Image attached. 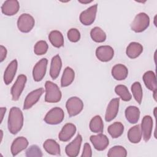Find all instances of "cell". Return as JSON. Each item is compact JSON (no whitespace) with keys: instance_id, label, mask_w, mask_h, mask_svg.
Wrapping results in <instances>:
<instances>
[{"instance_id":"6da1fadb","label":"cell","mask_w":157,"mask_h":157,"mask_svg":"<svg viewBox=\"0 0 157 157\" xmlns=\"http://www.w3.org/2000/svg\"><path fill=\"white\" fill-rule=\"evenodd\" d=\"M24 117L22 111L17 107H12L9 111L7 121L9 131L12 134H17L23 126Z\"/></svg>"},{"instance_id":"7a4b0ae2","label":"cell","mask_w":157,"mask_h":157,"mask_svg":"<svg viewBox=\"0 0 157 157\" xmlns=\"http://www.w3.org/2000/svg\"><path fill=\"white\" fill-rule=\"evenodd\" d=\"M45 101L49 103H56L61 99L62 94L58 86L51 81H46L45 83Z\"/></svg>"},{"instance_id":"3957f363","label":"cell","mask_w":157,"mask_h":157,"mask_svg":"<svg viewBox=\"0 0 157 157\" xmlns=\"http://www.w3.org/2000/svg\"><path fill=\"white\" fill-rule=\"evenodd\" d=\"M149 25L148 15L144 12H140L136 15L131 24V28L135 33H142L149 26Z\"/></svg>"},{"instance_id":"277c9868","label":"cell","mask_w":157,"mask_h":157,"mask_svg":"<svg viewBox=\"0 0 157 157\" xmlns=\"http://www.w3.org/2000/svg\"><path fill=\"white\" fill-rule=\"evenodd\" d=\"M64 118L63 110L58 107L50 109L45 115L44 120L48 124L55 125L61 123Z\"/></svg>"},{"instance_id":"5b68a950","label":"cell","mask_w":157,"mask_h":157,"mask_svg":"<svg viewBox=\"0 0 157 157\" xmlns=\"http://www.w3.org/2000/svg\"><path fill=\"white\" fill-rule=\"evenodd\" d=\"M66 108L69 117H74L79 114L83 109V102L79 98L72 96L66 102Z\"/></svg>"},{"instance_id":"8992f818","label":"cell","mask_w":157,"mask_h":157,"mask_svg":"<svg viewBox=\"0 0 157 157\" xmlns=\"http://www.w3.org/2000/svg\"><path fill=\"white\" fill-rule=\"evenodd\" d=\"M35 20L33 16L29 13H22L17 20V27L18 29L24 33L30 32L34 28Z\"/></svg>"},{"instance_id":"52a82bcc","label":"cell","mask_w":157,"mask_h":157,"mask_svg":"<svg viewBox=\"0 0 157 157\" xmlns=\"http://www.w3.org/2000/svg\"><path fill=\"white\" fill-rule=\"evenodd\" d=\"M27 81V77L24 74H20L18 76L15 82L11 87L10 93L13 101H18L21 96Z\"/></svg>"},{"instance_id":"ba28073f","label":"cell","mask_w":157,"mask_h":157,"mask_svg":"<svg viewBox=\"0 0 157 157\" xmlns=\"http://www.w3.org/2000/svg\"><path fill=\"white\" fill-rule=\"evenodd\" d=\"M98 10V4H95L81 12L79 16L80 22L85 26L91 25L95 20Z\"/></svg>"},{"instance_id":"9c48e42d","label":"cell","mask_w":157,"mask_h":157,"mask_svg":"<svg viewBox=\"0 0 157 157\" xmlns=\"http://www.w3.org/2000/svg\"><path fill=\"white\" fill-rule=\"evenodd\" d=\"M48 60L47 58H42L34 66L33 69V79L36 82L41 81L45 75Z\"/></svg>"},{"instance_id":"30bf717a","label":"cell","mask_w":157,"mask_h":157,"mask_svg":"<svg viewBox=\"0 0 157 157\" xmlns=\"http://www.w3.org/2000/svg\"><path fill=\"white\" fill-rule=\"evenodd\" d=\"M96 56L99 61L102 62H108L113 58L114 50L111 46L101 45L97 47L96 50Z\"/></svg>"},{"instance_id":"8fae6325","label":"cell","mask_w":157,"mask_h":157,"mask_svg":"<svg viewBox=\"0 0 157 157\" xmlns=\"http://www.w3.org/2000/svg\"><path fill=\"white\" fill-rule=\"evenodd\" d=\"M44 93V88H39L30 92L24 101L23 109L28 110L31 109L39 100L40 96Z\"/></svg>"},{"instance_id":"7c38bea8","label":"cell","mask_w":157,"mask_h":157,"mask_svg":"<svg viewBox=\"0 0 157 157\" xmlns=\"http://www.w3.org/2000/svg\"><path fill=\"white\" fill-rule=\"evenodd\" d=\"M82 142V137L80 134H78L76 137L69 144H68L65 148V152L68 156L75 157L77 156Z\"/></svg>"},{"instance_id":"4fadbf2b","label":"cell","mask_w":157,"mask_h":157,"mask_svg":"<svg viewBox=\"0 0 157 157\" xmlns=\"http://www.w3.org/2000/svg\"><path fill=\"white\" fill-rule=\"evenodd\" d=\"M90 140L94 148L98 151L104 150L109 144V140L108 137L102 133L91 136Z\"/></svg>"},{"instance_id":"5bb4252c","label":"cell","mask_w":157,"mask_h":157,"mask_svg":"<svg viewBox=\"0 0 157 157\" xmlns=\"http://www.w3.org/2000/svg\"><path fill=\"white\" fill-rule=\"evenodd\" d=\"M140 126L142 136L144 141L148 142L151 136L153 129V119L151 117L150 115L144 116Z\"/></svg>"},{"instance_id":"9a60e30c","label":"cell","mask_w":157,"mask_h":157,"mask_svg":"<svg viewBox=\"0 0 157 157\" xmlns=\"http://www.w3.org/2000/svg\"><path fill=\"white\" fill-rule=\"evenodd\" d=\"M119 104L120 98H113L109 102L105 114V120L107 122L111 121L117 117L119 110Z\"/></svg>"},{"instance_id":"2e32d148","label":"cell","mask_w":157,"mask_h":157,"mask_svg":"<svg viewBox=\"0 0 157 157\" xmlns=\"http://www.w3.org/2000/svg\"><path fill=\"white\" fill-rule=\"evenodd\" d=\"M76 126L73 123H68L63 126L58 134V138L60 141L67 142L76 132Z\"/></svg>"},{"instance_id":"e0dca14e","label":"cell","mask_w":157,"mask_h":157,"mask_svg":"<svg viewBox=\"0 0 157 157\" xmlns=\"http://www.w3.org/2000/svg\"><path fill=\"white\" fill-rule=\"evenodd\" d=\"M20 9V4L17 0H7L1 6L2 13L7 16H12L16 14Z\"/></svg>"},{"instance_id":"ac0fdd59","label":"cell","mask_w":157,"mask_h":157,"mask_svg":"<svg viewBox=\"0 0 157 157\" xmlns=\"http://www.w3.org/2000/svg\"><path fill=\"white\" fill-rule=\"evenodd\" d=\"M29 142L26 138L21 136L15 139L11 145L10 150L13 156L17 155L21 151L26 149L28 146Z\"/></svg>"},{"instance_id":"d6986e66","label":"cell","mask_w":157,"mask_h":157,"mask_svg":"<svg viewBox=\"0 0 157 157\" xmlns=\"http://www.w3.org/2000/svg\"><path fill=\"white\" fill-rule=\"evenodd\" d=\"M18 67V62L17 59L12 60L6 67L4 74V82L6 85H8L14 78Z\"/></svg>"},{"instance_id":"ffe728a7","label":"cell","mask_w":157,"mask_h":157,"mask_svg":"<svg viewBox=\"0 0 157 157\" xmlns=\"http://www.w3.org/2000/svg\"><path fill=\"white\" fill-rule=\"evenodd\" d=\"M62 67V61L59 55L54 56L51 61L50 67V75L52 79L55 80L59 76Z\"/></svg>"},{"instance_id":"44dd1931","label":"cell","mask_w":157,"mask_h":157,"mask_svg":"<svg viewBox=\"0 0 157 157\" xmlns=\"http://www.w3.org/2000/svg\"><path fill=\"white\" fill-rule=\"evenodd\" d=\"M112 75L117 80H123L126 78L128 75V69L122 64L115 65L111 71Z\"/></svg>"},{"instance_id":"7402d4cb","label":"cell","mask_w":157,"mask_h":157,"mask_svg":"<svg viewBox=\"0 0 157 157\" xmlns=\"http://www.w3.org/2000/svg\"><path fill=\"white\" fill-rule=\"evenodd\" d=\"M143 80L145 86L152 91H157V83L155 74L152 71H148L143 75Z\"/></svg>"},{"instance_id":"603a6c76","label":"cell","mask_w":157,"mask_h":157,"mask_svg":"<svg viewBox=\"0 0 157 157\" xmlns=\"http://www.w3.org/2000/svg\"><path fill=\"white\" fill-rule=\"evenodd\" d=\"M140 113L139 109L134 105L128 106L124 112L126 120L131 124H135L138 122L140 118Z\"/></svg>"},{"instance_id":"cb8c5ba5","label":"cell","mask_w":157,"mask_h":157,"mask_svg":"<svg viewBox=\"0 0 157 157\" xmlns=\"http://www.w3.org/2000/svg\"><path fill=\"white\" fill-rule=\"evenodd\" d=\"M143 46L136 42H131L127 47L126 53L131 59L137 58L143 52Z\"/></svg>"},{"instance_id":"d4e9b609","label":"cell","mask_w":157,"mask_h":157,"mask_svg":"<svg viewBox=\"0 0 157 157\" xmlns=\"http://www.w3.org/2000/svg\"><path fill=\"white\" fill-rule=\"evenodd\" d=\"M43 147L48 154L56 156L61 155L60 146L53 139H47L43 144Z\"/></svg>"},{"instance_id":"484cf974","label":"cell","mask_w":157,"mask_h":157,"mask_svg":"<svg viewBox=\"0 0 157 157\" xmlns=\"http://www.w3.org/2000/svg\"><path fill=\"white\" fill-rule=\"evenodd\" d=\"M75 78L74 71L70 67H66L63 73L61 78V87H66L70 85Z\"/></svg>"},{"instance_id":"4316f807","label":"cell","mask_w":157,"mask_h":157,"mask_svg":"<svg viewBox=\"0 0 157 157\" xmlns=\"http://www.w3.org/2000/svg\"><path fill=\"white\" fill-rule=\"evenodd\" d=\"M128 140L132 144H137L140 142L142 139V132L140 126L139 124L131 127L128 132Z\"/></svg>"},{"instance_id":"83f0119b","label":"cell","mask_w":157,"mask_h":157,"mask_svg":"<svg viewBox=\"0 0 157 157\" xmlns=\"http://www.w3.org/2000/svg\"><path fill=\"white\" fill-rule=\"evenodd\" d=\"M48 39L52 45L56 48H60L64 45V37L59 31H52L48 35Z\"/></svg>"},{"instance_id":"f1b7e54d","label":"cell","mask_w":157,"mask_h":157,"mask_svg":"<svg viewBox=\"0 0 157 157\" xmlns=\"http://www.w3.org/2000/svg\"><path fill=\"white\" fill-rule=\"evenodd\" d=\"M107 131L112 138L117 139L123 134L124 126L121 122L116 121L109 126Z\"/></svg>"},{"instance_id":"f546056e","label":"cell","mask_w":157,"mask_h":157,"mask_svg":"<svg viewBox=\"0 0 157 157\" xmlns=\"http://www.w3.org/2000/svg\"><path fill=\"white\" fill-rule=\"evenodd\" d=\"M89 127L93 132L102 133L104 129V123L101 116L96 115L92 118L90 120Z\"/></svg>"},{"instance_id":"4dcf8cb0","label":"cell","mask_w":157,"mask_h":157,"mask_svg":"<svg viewBox=\"0 0 157 157\" xmlns=\"http://www.w3.org/2000/svg\"><path fill=\"white\" fill-rule=\"evenodd\" d=\"M90 36L93 41L98 43L104 42L107 37L105 33L98 26H96L91 30Z\"/></svg>"},{"instance_id":"1f68e13d","label":"cell","mask_w":157,"mask_h":157,"mask_svg":"<svg viewBox=\"0 0 157 157\" xmlns=\"http://www.w3.org/2000/svg\"><path fill=\"white\" fill-rule=\"evenodd\" d=\"M115 92L123 101H129L132 98V96L128 88L124 85H117L115 88Z\"/></svg>"},{"instance_id":"d6a6232c","label":"cell","mask_w":157,"mask_h":157,"mask_svg":"<svg viewBox=\"0 0 157 157\" xmlns=\"http://www.w3.org/2000/svg\"><path fill=\"white\" fill-rule=\"evenodd\" d=\"M131 89L134 98L139 104H140L143 97V92L141 84L139 82H135L131 85Z\"/></svg>"},{"instance_id":"836d02e7","label":"cell","mask_w":157,"mask_h":157,"mask_svg":"<svg viewBox=\"0 0 157 157\" xmlns=\"http://www.w3.org/2000/svg\"><path fill=\"white\" fill-rule=\"evenodd\" d=\"M107 156L109 157H126L127 151L123 146L115 145L109 149Z\"/></svg>"},{"instance_id":"e575fe53","label":"cell","mask_w":157,"mask_h":157,"mask_svg":"<svg viewBox=\"0 0 157 157\" xmlns=\"http://www.w3.org/2000/svg\"><path fill=\"white\" fill-rule=\"evenodd\" d=\"M48 45L45 40H39L36 43L34 47V52L36 55H42L47 53Z\"/></svg>"},{"instance_id":"d590c367","label":"cell","mask_w":157,"mask_h":157,"mask_svg":"<svg viewBox=\"0 0 157 157\" xmlns=\"http://www.w3.org/2000/svg\"><path fill=\"white\" fill-rule=\"evenodd\" d=\"M43 154L40 148L36 145H31L26 151V156H42Z\"/></svg>"},{"instance_id":"8d00e7d4","label":"cell","mask_w":157,"mask_h":157,"mask_svg":"<svg viewBox=\"0 0 157 157\" xmlns=\"http://www.w3.org/2000/svg\"><path fill=\"white\" fill-rule=\"evenodd\" d=\"M68 39L72 42H77L80 39V33L76 28H71L67 33Z\"/></svg>"},{"instance_id":"74e56055","label":"cell","mask_w":157,"mask_h":157,"mask_svg":"<svg viewBox=\"0 0 157 157\" xmlns=\"http://www.w3.org/2000/svg\"><path fill=\"white\" fill-rule=\"evenodd\" d=\"M81 156L82 157H91L92 156L91 148L88 143H85L84 144L83 150V152Z\"/></svg>"},{"instance_id":"f35d334b","label":"cell","mask_w":157,"mask_h":157,"mask_svg":"<svg viewBox=\"0 0 157 157\" xmlns=\"http://www.w3.org/2000/svg\"><path fill=\"white\" fill-rule=\"evenodd\" d=\"M7 51L5 47L1 45L0 46V62L2 63L7 56Z\"/></svg>"},{"instance_id":"ab89813d","label":"cell","mask_w":157,"mask_h":157,"mask_svg":"<svg viewBox=\"0 0 157 157\" xmlns=\"http://www.w3.org/2000/svg\"><path fill=\"white\" fill-rule=\"evenodd\" d=\"M6 107H1L0 109V112H1V123L2 121L3 118H4V115L6 113Z\"/></svg>"},{"instance_id":"60d3db41","label":"cell","mask_w":157,"mask_h":157,"mask_svg":"<svg viewBox=\"0 0 157 157\" xmlns=\"http://www.w3.org/2000/svg\"><path fill=\"white\" fill-rule=\"evenodd\" d=\"M78 1L82 4H89V3H91V2H93V1H88V0H83V1L78 0Z\"/></svg>"},{"instance_id":"b9f144b4","label":"cell","mask_w":157,"mask_h":157,"mask_svg":"<svg viewBox=\"0 0 157 157\" xmlns=\"http://www.w3.org/2000/svg\"><path fill=\"white\" fill-rule=\"evenodd\" d=\"M0 132H1V142L2 140V138H3V131H2V130H0Z\"/></svg>"},{"instance_id":"7bdbcfd3","label":"cell","mask_w":157,"mask_h":157,"mask_svg":"<svg viewBox=\"0 0 157 157\" xmlns=\"http://www.w3.org/2000/svg\"><path fill=\"white\" fill-rule=\"evenodd\" d=\"M156 91H153V98H154V99H155V101H156Z\"/></svg>"}]
</instances>
